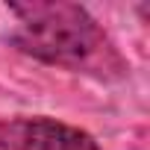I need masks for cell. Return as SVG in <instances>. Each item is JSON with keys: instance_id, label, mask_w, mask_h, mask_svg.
<instances>
[{"instance_id": "2", "label": "cell", "mask_w": 150, "mask_h": 150, "mask_svg": "<svg viewBox=\"0 0 150 150\" xmlns=\"http://www.w3.org/2000/svg\"><path fill=\"white\" fill-rule=\"evenodd\" d=\"M0 150H100V144L74 124L35 115L0 121Z\"/></svg>"}, {"instance_id": "1", "label": "cell", "mask_w": 150, "mask_h": 150, "mask_svg": "<svg viewBox=\"0 0 150 150\" xmlns=\"http://www.w3.org/2000/svg\"><path fill=\"white\" fill-rule=\"evenodd\" d=\"M9 12L18 21L9 41L38 62L97 80H121L129 71L112 38L80 3H9Z\"/></svg>"}]
</instances>
